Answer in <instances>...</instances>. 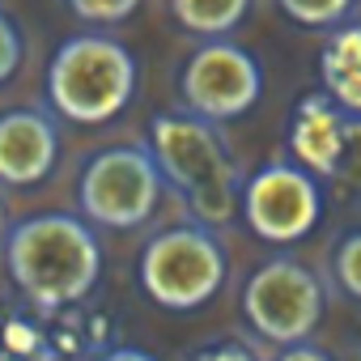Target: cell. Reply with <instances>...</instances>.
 Wrapping results in <instances>:
<instances>
[{"label": "cell", "instance_id": "cell-1", "mask_svg": "<svg viewBox=\"0 0 361 361\" xmlns=\"http://www.w3.org/2000/svg\"><path fill=\"white\" fill-rule=\"evenodd\" d=\"M5 268L18 293L39 310H64L94 293L102 276V247L85 217L39 213L9 230Z\"/></svg>", "mask_w": 361, "mask_h": 361}, {"label": "cell", "instance_id": "cell-2", "mask_svg": "<svg viewBox=\"0 0 361 361\" xmlns=\"http://www.w3.org/2000/svg\"><path fill=\"white\" fill-rule=\"evenodd\" d=\"M149 149L166 188L183 196L200 226H226L243 213V174L217 136V123L192 111H161L149 128Z\"/></svg>", "mask_w": 361, "mask_h": 361}, {"label": "cell", "instance_id": "cell-3", "mask_svg": "<svg viewBox=\"0 0 361 361\" xmlns=\"http://www.w3.org/2000/svg\"><path fill=\"white\" fill-rule=\"evenodd\" d=\"M136 94V60L111 35H73L47 68V102L56 115L98 128L111 123Z\"/></svg>", "mask_w": 361, "mask_h": 361}, {"label": "cell", "instance_id": "cell-4", "mask_svg": "<svg viewBox=\"0 0 361 361\" xmlns=\"http://www.w3.org/2000/svg\"><path fill=\"white\" fill-rule=\"evenodd\" d=\"M226 272H230L226 247L217 243L213 226H200V221L161 230L157 238L145 243L140 264H136L145 298L174 314L209 306L221 293Z\"/></svg>", "mask_w": 361, "mask_h": 361}, {"label": "cell", "instance_id": "cell-5", "mask_svg": "<svg viewBox=\"0 0 361 361\" xmlns=\"http://www.w3.org/2000/svg\"><path fill=\"white\" fill-rule=\"evenodd\" d=\"M161 192H166V178L149 145H111L94 153L77 183L85 221L106 226V230L145 226L157 213Z\"/></svg>", "mask_w": 361, "mask_h": 361}, {"label": "cell", "instance_id": "cell-6", "mask_svg": "<svg viewBox=\"0 0 361 361\" xmlns=\"http://www.w3.org/2000/svg\"><path fill=\"white\" fill-rule=\"evenodd\" d=\"M323 306H327L323 281L289 255L259 264L243 285V319L259 340H272L281 348L306 344L323 323Z\"/></svg>", "mask_w": 361, "mask_h": 361}, {"label": "cell", "instance_id": "cell-7", "mask_svg": "<svg viewBox=\"0 0 361 361\" xmlns=\"http://www.w3.org/2000/svg\"><path fill=\"white\" fill-rule=\"evenodd\" d=\"M178 94H183V111L209 123L243 119L264 98V64L230 39L200 43L178 73Z\"/></svg>", "mask_w": 361, "mask_h": 361}, {"label": "cell", "instance_id": "cell-8", "mask_svg": "<svg viewBox=\"0 0 361 361\" xmlns=\"http://www.w3.org/2000/svg\"><path fill=\"white\" fill-rule=\"evenodd\" d=\"M243 217L255 238L289 247L323 221V188L298 161H268L243 183Z\"/></svg>", "mask_w": 361, "mask_h": 361}, {"label": "cell", "instance_id": "cell-9", "mask_svg": "<svg viewBox=\"0 0 361 361\" xmlns=\"http://www.w3.org/2000/svg\"><path fill=\"white\" fill-rule=\"evenodd\" d=\"M60 161V132L47 111L13 106L0 115V183L35 188Z\"/></svg>", "mask_w": 361, "mask_h": 361}, {"label": "cell", "instance_id": "cell-10", "mask_svg": "<svg viewBox=\"0 0 361 361\" xmlns=\"http://www.w3.org/2000/svg\"><path fill=\"white\" fill-rule=\"evenodd\" d=\"M293 153L298 166L314 170V174H331L340 153H344V123L331 111V98L314 94L298 106L293 115Z\"/></svg>", "mask_w": 361, "mask_h": 361}, {"label": "cell", "instance_id": "cell-11", "mask_svg": "<svg viewBox=\"0 0 361 361\" xmlns=\"http://www.w3.org/2000/svg\"><path fill=\"white\" fill-rule=\"evenodd\" d=\"M247 9H251V0H170V18L204 43L238 30Z\"/></svg>", "mask_w": 361, "mask_h": 361}, {"label": "cell", "instance_id": "cell-12", "mask_svg": "<svg viewBox=\"0 0 361 361\" xmlns=\"http://www.w3.org/2000/svg\"><path fill=\"white\" fill-rule=\"evenodd\" d=\"M276 5L289 22H298L306 30H331L348 18L353 0H276Z\"/></svg>", "mask_w": 361, "mask_h": 361}, {"label": "cell", "instance_id": "cell-13", "mask_svg": "<svg viewBox=\"0 0 361 361\" xmlns=\"http://www.w3.org/2000/svg\"><path fill=\"white\" fill-rule=\"evenodd\" d=\"M64 5L85 26H119V22H128L145 5V0H64Z\"/></svg>", "mask_w": 361, "mask_h": 361}, {"label": "cell", "instance_id": "cell-14", "mask_svg": "<svg viewBox=\"0 0 361 361\" xmlns=\"http://www.w3.org/2000/svg\"><path fill=\"white\" fill-rule=\"evenodd\" d=\"M331 272H336L340 289L361 302V230H353V234L340 238V247L331 255Z\"/></svg>", "mask_w": 361, "mask_h": 361}, {"label": "cell", "instance_id": "cell-15", "mask_svg": "<svg viewBox=\"0 0 361 361\" xmlns=\"http://www.w3.org/2000/svg\"><path fill=\"white\" fill-rule=\"evenodd\" d=\"M22 56H26V43H22V26L0 9V85H5L18 68H22Z\"/></svg>", "mask_w": 361, "mask_h": 361}, {"label": "cell", "instance_id": "cell-16", "mask_svg": "<svg viewBox=\"0 0 361 361\" xmlns=\"http://www.w3.org/2000/svg\"><path fill=\"white\" fill-rule=\"evenodd\" d=\"M327 81V98L340 102L344 111H357L361 115V68L353 73H336V77H323Z\"/></svg>", "mask_w": 361, "mask_h": 361}, {"label": "cell", "instance_id": "cell-17", "mask_svg": "<svg viewBox=\"0 0 361 361\" xmlns=\"http://www.w3.org/2000/svg\"><path fill=\"white\" fill-rule=\"evenodd\" d=\"M192 361H255V353L247 348V344H209V348H200Z\"/></svg>", "mask_w": 361, "mask_h": 361}, {"label": "cell", "instance_id": "cell-18", "mask_svg": "<svg viewBox=\"0 0 361 361\" xmlns=\"http://www.w3.org/2000/svg\"><path fill=\"white\" fill-rule=\"evenodd\" d=\"M276 361H331V353H323L319 344H289V348H281L276 353Z\"/></svg>", "mask_w": 361, "mask_h": 361}, {"label": "cell", "instance_id": "cell-19", "mask_svg": "<svg viewBox=\"0 0 361 361\" xmlns=\"http://www.w3.org/2000/svg\"><path fill=\"white\" fill-rule=\"evenodd\" d=\"M94 361H157V357L145 353V348H111V353H102V357H94Z\"/></svg>", "mask_w": 361, "mask_h": 361}, {"label": "cell", "instance_id": "cell-20", "mask_svg": "<svg viewBox=\"0 0 361 361\" xmlns=\"http://www.w3.org/2000/svg\"><path fill=\"white\" fill-rule=\"evenodd\" d=\"M5 238H9V213H5V200H0V247H5Z\"/></svg>", "mask_w": 361, "mask_h": 361}]
</instances>
